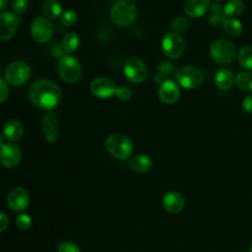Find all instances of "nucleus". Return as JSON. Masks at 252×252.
<instances>
[{
	"label": "nucleus",
	"instance_id": "f257e3e1",
	"mask_svg": "<svg viewBox=\"0 0 252 252\" xmlns=\"http://www.w3.org/2000/svg\"><path fill=\"white\" fill-rule=\"evenodd\" d=\"M29 97L35 106L50 110L59 103L61 92L53 82L46 79H37L29 89Z\"/></svg>",
	"mask_w": 252,
	"mask_h": 252
},
{
	"label": "nucleus",
	"instance_id": "f03ea898",
	"mask_svg": "<svg viewBox=\"0 0 252 252\" xmlns=\"http://www.w3.org/2000/svg\"><path fill=\"white\" fill-rule=\"evenodd\" d=\"M137 7L129 0H119L110 9L111 21L121 27L131 25L137 17Z\"/></svg>",
	"mask_w": 252,
	"mask_h": 252
},
{
	"label": "nucleus",
	"instance_id": "7ed1b4c3",
	"mask_svg": "<svg viewBox=\"0 0 252 252\" xmlns=\"http://www.w3.org/2000/svg\"><path fill=\"white\" fill-rule=\"evenodd\" d=\"M211 57L220 65L231 64L236 58V48L234 44L224 38L215 40L210 47Z\"/></svg>",
	"mask_w": 252,
	"mask_h": 252
},
{
	"label": "nucleus",
	"instance_id": "20e7f679",
	"mask_svg": "<svg viewBox=\"0 0 252 252\" xmlns=\"http://www.w3.org/2000/svg\"><path fill=\"white\" fill-rule=\"evenodd\" d=\"M105 148L114 158L127 159L133 151L132 142L124 135L113 134L105 140Z\"/></svg>",
	"mask_w": 252,
	"mask_h": 252
},
{
	"label": "nucleus",
	"instance_id": "39448f33",
	"mask_svg": "<svg viewBox=\"0 0 252 252\" xmlns=\"http://www.w3.org/2000/svg\"><path fill=\"white\" fill-rule=\"evenodd\" d=\"M57 73L64 82L73 84L80 80L82 68L76 58L64 56L57 63Z\"/></svg>",
	"mask_w": 252,
	"mask_h": 252
},
{
	"label": "nucleus",
	"instance_id": "423d86ee",
	"mask_svg": "<svg viewBox=\"0 0 252 252\" xmlns=\"http://www.w3.org/2000/svg\"><path fill=\"white\" fill-rule=\"evenodd\" d=\"M31 71L29 65L24 61H14L10 63L5 70L6 82L12 86H22L24 85L29 77Z\"/></svg>",
	"mask_w": 252,
	"mask_h": 252
},
{
	"label": "nucleus",
	"instance_id": "0eeeda50",
	"mask_svg": "<svg viewBox=\"0 0 252 252\" xmlns=\"http://www.w3.org/2000/svg\"><path fill=\"white\" fill-rule=\"evenodd\" d=\"M177 83L185 89H194L204 80L203 72L195 66H185L175 74Z\"/></svg>",
	"mask_w": 252,
	"mask_h": 252
},
{
	"label": "nucleus",
	"instance_id": "6e6552de",
	"mask_svg": "<svg viewBox=\"0 0 252 252\" xmlns=\"http://www.w3.org/2000/svg\"><path fill=\"white\" fill-rule=\"evenodd\" d=\"M163 53L171 59L180 57L185 49L183 38L176 32H169L164 35L161 41Z\"/></svg>",
	"mask_w": 252,
	"mask_h": 252
},
{
	"label": "nucleus",
	"instance_id": "1a4fd4ad",
	"mask_svg": "<svg viewBox=\"0 0 252 252\" xmlns=\"http://www.w3.org/2000/svg\"><path fill=\"white\" fill-rule=\"evenodd\" d=\"M124 74L126 78L133 83H142L148 75L146 64L139 58H129L124 65Z\"/></svg>",
	"mask_w": 252,
	"mask_h": 252
},
{
	"label": "nucleus",
	"instance_id": "9d476101",
	"mask_svg": "<svg viewBox=\"0 0 252 252\" xmlns=\"http://www.w3.org/2000/svg\"><path fill=\"white\" fill-rule=\"evenodd\" d=\"M31 32L35 41L44 43L48 41L52 35V25L46 18L37 17L32 23Z\"/></svg>",
	"mask_w": 252,
	"mask_h": 252
},
{
	"label": "nucleus",
	"instance_id": "9b49d317",
	"mask_svg": "<svg viewBox=\"0 0 252 252\" xmlns=\"http://www.w3.org/2000/svg\"><path fill=\"white\" fill-rule=\"evenodd\" d=\"M21 158L22 153L20 148L12 142L5 143L0 148V161L5 167H15L20 162Z\"/></svg>",
	"mask_w": 252,
	"mask_h": 252
},
{
	"label": "nucleus",
	"instance_id": "f8f14e48",
	"mask_svg": "<svg viewBox=\"0 0 252 252\" xmlns=\"http://www.w3.org/2000/svg\"><path fill=\"white\" fill-rule=\"evenodd\" d=\"M19 25L18 17L11 12L0 13V39L8 40L17 32Z\"/></svg>",
	"mask_w": 252,
	"mask_h": 252
},
{
	"label": "nucleus",
	"instance_id": "ddd939ff",
	"mask_svg": "<svg viewBox=\"0 0 252 252\" xmlns=\"http://www.w3.org/2000/svg\"><path fill=\"white\" fill-rule=\"evenodd\" d=\"M90 89L92 94L99 98H108L112 94H115L116 91L114 83L110 79L104 77L95 78L91 83Z\"/></svg>",
	"mask_w": 252,
	"mask_h": 252
},
{
	"label": "nucleus",
	"instance_id": "4468645a",
	"mask_svg": "<svg viewBox=\"0 0 252 252\" xmlns=\"http://www.w3.org/2000/svg\"><path fill=\"white\" fill-rule=\"evenodd\" d=\"M7 203L8 206L16 212L25 211L29 207L30 203L28 191L22 187H16L12 189L8 194Z\"/></svg>",
	"mask_w": 252,
	"mask_h": 252
},
{
	"label": "nucleus",
	"instance_id": "2eb2a0df",
	"mask_svg": "<svg viewBox=\"0 0 252 252\" xmlns=\"http://www.w3.org/2000/svg\"><path fill=\"white\" fill-rule=\"evenodd\" d=\"M158 94L162 102L171 104L178 100L180 96V90L176 83L171 80H165L160 83Z\"/></svg>",
	"mask_w": 252,
	"mask_h": 252
},
{
	"label": "nucleus",
	"instance_id": "dca6fc26",
	"mask_svg": "<svg viewBox=\"0 0 252 252\" xmlns=\"http://www.w3.org/2000/svg\"><path fill=\"white\" fill-rule=\"evenodd\" d=\"M42 134L48 143H53L57 140L59 134L58 120L53 112H47L42 118Z\"/></svg>",
	"mask_w": 252,
	"mask_h": 252
},
{
	"label": "nucleus",
	"instance_id": "f3484780",
	"mask_svg": "<svg viewBox=\"0 0 252 252\" xmlns=\"http://www.w3.org/2000/svg\"><path fill=\"white\" fill-rule=\"evenodd\" d=\"M184 205L185 201L183 196L176 191L167 192L162 198V207L169 213H179L184 208Z\"/></svg>",
	"mask_w": 252,
	"mask_h": 252
},
{
	"label": "nucleus",
	"instance_id": "a211bd4d",
	"mask_svg": "<svg viewBox=\"0 0 252 252\" xmlns=\"http://www.w3.org/2000/svg\"><path fill=\"white\" fill-rule=\"evenodd\" d=\"M210 7V0H186L184 12L191 18H198L206 14Z\"/></svg>",
	"mask_w": 252,
	"mask_h": 252
},
{
	"label": "nucleus",
	"instance_id": "6ab92c4d",
	"mask_svg": "<svg viewBox=\"0 0 252 252\" xmlns=\"http://www.w3.org/2000/svg\"><path fill=\"white\" fill-rule=\"evenodd\" d=\"M23 132H24V128L22 123L15 119L7 121L3 126L4 137L11 142L19 140L22 137Z\"/></svg>",
	"mask_w": 252,
	"mask_h": 252
},
{
	"label": "nucleus",
	"instance_id": "aec40b11",
	"mask_svg": "<svg viewBox=\"0 0 252 252\" xmlns=\"http://www.w3.org/2000/svg\"><path fill=\"white\" fill-rule=\"evenodd\" d=\"M233 81H234L233 74L228 69L220 70L215 77V83L217 87L220 90H223V91L229 89L232 86Z\"/></svg>",
	"mask_w": 252,
	"mask_h": 252
},
{
	"label": "nucleus",
	"instance_id": "412c9836",
	"mask_svg": "<svg viewBox=\"0 0 252 252\" xmlns=\"http://www.w3.org/2000/svg\"><path fill=\"white\" fill-rule=\"evenodd\" d=\"M130 167L140 173L147 172L152 167V159L145 155L135 156L130 160Z\"/></svg>",
	"mask_w": 252,
	"mask_h": 252
},
{
	"label": "nucleus",
	"instance_id": "4be33fe9",
	"mask_svg": "<svg viewBox=\"0 0 252 252\" xmlns=\"http://www.w3.org/2000/svg\"><path fill=\"white\" fill-rule=\"evenodd\" d=\"M42 13L47 20H55L62 14V7L56 0H47L42 5Z\"/></svg>",
	"mask_w": 252,
	"mask_h": 252
},
{
	"label": "nucleus",
	"instance_id": "5701e85b",
	"mask_svg": "<svg viewBox=\"0 0 252 252\" xmlns=\"http://www.w3.org/2000/svg\"><path fill=\"white\" fill-rule=\"evenodd\" d=\"M222 26L225 32L231 36H238L243 32L242 24L238 20L233 18L224 19L222 22Z\"/></svg>",
	"mask_w": 252,
	"mask_h": 252
},
{
	"label": "nucleus",
	"instance_id": "b1692460",
	"mask_svg": "<svg viewBox=\"0 0 252 252\" xmlns=\"http://www.w3.org/2000/svg\"><path fill=\"white\" fill-rule=\"evenodd\" d=\"M237 59L243 68L252 70V45L242 46L237 53Z\"/></svg>",
	"mask_w": 252,
	"mask_h": 252
},
{
	"label": "nucleus",
	"instance_id": "393cba45",
	"mask_svg": "<svg viewBox=\"0 0 252 252\" xmlns=\"http://www.w3.org/2000/svg\"><path fill=\"white\" fill-rule=\"evenodd\" d=\"M80 43L79 35L76 32H68L62 39V48L66 53L74 52Z\"/></svg>",
	"mask_w": 252,
	"mask_h": 252
},
{
	"label": "nucleus",
	"instance_id": "a878e982",
	"mask_svg": "<svg viewBox=\"0 0 252 252\" xmlns=\"http://www.w3.org/2000/svg\"><path fill=\"white\" fill-rule=\"evenodd\" d=\"M235 83L240 90L245 92H252V72H240L235 78Z\"/></svg>",
	"mask_w": 252,
	"mask_h": 252
},
{
	"label": "nucleus",
	"instance_id": "bb28decb",
	"mask_svg": "<svg viewBox=\"0 0 252 252\" xmlns=\"http://www.w3.org/2000/svg\"><path fill=\"white\" fill-rule=\"evenodd\" d=\"M244 10V3L241 0H230L223 7V13L229 17H237Z\"/></svg>",
	"mask_w": 252,
	"mask_h": 252
},
{
	"label": "nucleus",
	"instance_id": "cd10ccee",
	"mask_svg": "<svg viewBox=\"0 0 252 252\" xmlns=\"http://www.w3.org/2000/svg\"><path fill=\"white\" fill-rule=\"evenodd\" d=\"M60 19H61V22L64 26H67V27H72L76 24L77 22V15L74 11L72 10H67L65 12H63L60 16Z\"/></svg>",
	"mask_w": 252,
	"mask_h": 252
},
{
	"label": "nucleus",
	"instance_id": "c85d7f7f",
	"mask_svg": "<svg viewBox=\"0 0 252 252\" xmlns=\"http://www.w3.org/2000/svg\"><path fill=\"white\" fill-rule=\"evenodd\" d=\"M16 223L17 226L22 229V230H26L29 229L32 225V219L30 216L26 215V214H20L17 219H16Z\"/></svg>",
	"mask_w": 252,
	"mask_h": 252
},
{
	"label": "nucleus",
	"instance_id": "c756f323",
	"mask_svg": "<svg viewBox=\"0 0 252 252\" xmlns=\"http://www.w3.org/2000/svg\"><path fill=\"white\" fill-rule=\"evenodd\" d=\"M11 6L16 14H24L29 8V0H12Z\"/></svg>",
	"mask_w": 252,
	"mask_h": 252
},
{
	"label": "nucleus",
	"instance_id": "7c9ffc66",
	"mask_svg": "<svg viewBox=\"0 0 252 252\" xmlns=\"http://www.w3.org/2000/svg\"><path fill=\"white\" fill-rule=\"evenodd\" d=\"M171 27L177 32H184L189 28V22L185 18L179 17L173 20V22L171 23Z\"/></svg>",
	"mask_w": 252,
	"mask_h": 252
},
{
	"label": "nucleus",
	"instance_id": "2f4dec72",
	"mask_svg": "<svg viewBox=\"0 0 252 252\" xmlns=\"http://www.w3.org/2000/svg\"><path fill=\"white\" fill-rule=\"evenodd\" d=\"M115 95L120 100H129L132 97V91L128 87H125V86L119 87V88H116Z\"/></svg>",
	"mask_w": 252,
	"mask_h": 252
},
{
	"label": "nucleus",
	"instance_id": "473e14b6",
	"mask_svg": "<svg viewBox=\"0 0 252 252\" xmlns=\"http://www.w3.org/2000/svg\"><path fill=\"white\" fill-rule=\"evenodd\" d=\"M58 252H81V251L78 245L75 244L74 242L65 241L59 245Z\"/></svg>",
	"mask_w": 252,
	"mask_h": 252
},
{
	"label": "nucleus",
	"instance_id": "72a5a7b5",
	"mask_svg": "<svg viewBox=\"0 0 252 252\" xmlns=\"http://www.w3.org/2000/svg\"><path fill=\"white\" fill-rule=\"evenodd\" d=\"M159 75L162 76H171L174 73V66L168 62H162L158 67Z\"/></svg>",
	"mask_w": 252,
	"mask_h": 252
},
{
	"label": "nucleus",
	"instance_id": "f704fd0d",
	"mask_svg": "<svg viewBox=\"0 0 252 252\" xmlns=\"http://www.w3.org/2000/svg\"><path fill=\"white\" fill-rule=\"evenodd\" d=\"M9 95V88L7 83L0 78V103L5 101Z\"/></svg>",
	"mask_w": 252,
	"mask_h": 252
},
{
	"label": "nucleus",
	"instance_id": "c9c22d12",
	"mask_svg": "<svg viewBox=\"0 0 252 252\" xmlns=\"http://www.w3.org/2000/svg\"><path fill=\"white\" fill-rule=\"evenodd\" d=\"M242 108L247 113H252V94L244 97L242 101Z\"/></svg>",
	"mask_w": 252,
	"mask_h": 252
},
{
	"label": "nucleus",
	"instance_id": "e433bc0d",
	"mask_svg": "<svg viewBox=\"0 0 252 252\" xmlns=\"http://www.w3.org/2000/svg\"><path fill=\"white\" fill-rule=\"evenodd\" d=\"M9 224V219L6 214L0 212V232L5 230Z\"/></svg>",
	"mask_w": 252,
	"mask_h": 252
},
{
	"label": "nucleus",
	"instance_id": "4c0bfd02",
	"mask_svg": "<svg viewBox=\"0 0 252 252\" xmlns=\"http://www.w3.org/2000/svg\"><path fill=\"white\" fill-rule=\"evenodd\" d=\"M222 21V17L220 15H216V14H213L211 17H210V24L213 25V26H218L221 23Z\"/></svg>",
	"mask_w": 252,
	"mask_h": 252
},
{
	"label": "nucleus",
	"instance_id": "58836bf2",
	"mask_svg": "<svg viewBox=\"0 0 252 252\" xmlns=\"http://www.w3.org/2000/svg\"><path fill=\"white\" fill-rule=\"evenodd\" d=\"M211 9H212V12H213L214 14H216V15H220L221 12H223V8H222L220 4H218V3L213 4L212 7H211Z\"/></svg>",
	"mask_w": 252,
	"mask_h": 252
},
{
	"label": "nucleus",
	"instance_id": "ea45409f",
	"mask_svg": "<svg viewBox=\"0 0 252 252\" xmlns=\"http://www.w3.org/2000/svg\"><path fill=\"white\" fill-rule=\"evenodd\" d=\"M8 5V0H0V11H3Z\"/></svg>",
	"mask_w": 252,
	"mask_h": 252
},
{
	"label": "nucleus",
	"instance_id": "a19ab883",
	"mask_svg": "<svg viewBox=\"0 0 252 252\" xmlns=\"http://www.w3.org/2000/svg\"><path fill=\"white\" fill-rule=\"evenodd\" d=\"M5 137L2 135V134H0V148L5 144Z\"/></svg>",
	"mask_w": 252,
	"mask_h": 252
},
{
	"label": "nucleus",
	"instance_id": "79ce46f5",
	"mask_svg": "<svg viewBox=\"0 0 252 252\" xmlns=\"http://www.w3.org/2000/svg\"><path fill=\"white\" fill-rule=\"evenodd\" d=\"M250 252H252V242H251V245H250Z\"/></svg>",
	"mask_w": 252,
	"mask_h": 252
},
{
	"label": "nucleus",
	"instance_id": "37998d69",
	"mask_svg": "<svg viewBox=\"0 0 252 252\" xmlns=\"http://www.w3.org/2000/svg\"><path fill=\"white\" fill-rule=\"evenodd\" d=\"M215 1H223V0H215Z\"/></svg>",
	"mask_w": 252,
	"mask_h": 252
},
{
	"label": "nucleus",
	"instance_id": "c03bdc74",
	"mask_svg": "<svg viewBox=\"0 0 252 252\" xmlns=\"http://www.w3.org/2000/svg\"><path fill=\"white\" fill-rule=\"evenodd\" d=\"M240 252H242V251H240Z\"/></svg>",
	"mask_w": 252,
	"mask_h": 252
}]
</instances>
